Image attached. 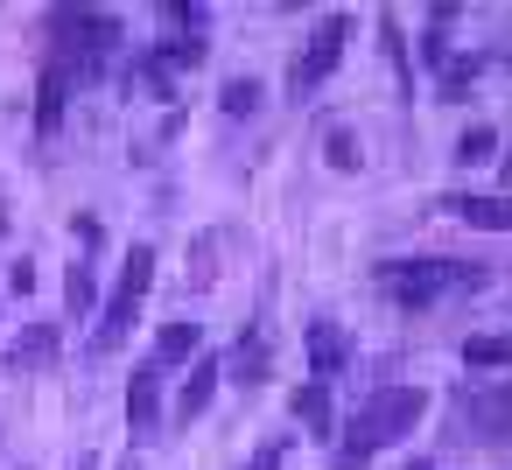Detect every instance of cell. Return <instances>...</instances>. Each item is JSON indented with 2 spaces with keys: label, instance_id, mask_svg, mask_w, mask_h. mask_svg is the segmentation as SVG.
I'll use <instances>...</instances> for the list:
<instances>
[{
  "label": "cell",
  "instance_id": "obj_15",
  "mask_svg": "<svg viewBox=\"0 0 512 470\" xmlns=\"http://www.w3.org/2000/svg\"><path fill=\"white\" fill-rule=\"evenodd\" d=\"M64 302H71V316H92V302H99V281H92V267H71V281H64Z\"/></svg>",
  "mask_w": 512,
  "mask_h": 470
},
{
  "label": "cell",
  "instance_id": "obj_21",
  "mask_svg": "<svg viewBox=\"0 0 512 470\" xmlns=\"http://www.w3.org/2000/svg\"><path fill=\"white\" fill-rule=\"evenodd\" d=\"M330 169H358V134L330 127Z\"/></svg>",
  "mask_w": 512,
  "mask_h": 470
},
{
  "label": "cell",
  "instance_id": "obj_4",
  "mask_svg": "<svg viewBox=\"0 0 512 470\" xmlns=\"http://www.w3.org/2000/svg\"><path fill=\"white\" fill-rule=\"evenodd\" d=\"M148 281H155V246H127V274H120L113 302L99 309L92 351H120V337H127V330H134V316H141V295H148Z\"/></svg>",
  "mask_w": 512,
  "mask_h": 470
},
{
  "label": "cell",
  "instance_id": "obj_20",
  "mask_svg": "<svg viewBox=\"0 0 512 470\" xmlns=\"http://www.w3.org/2000/svg\"><path fill=\"white\" fill-rule=\"evenodd\" d=\"M470 85H477V57H449V64H442V92L456 99V92H470Z\"/></svg>",
  "mask_w": 512,
  "mask_h": 470
},
{
  "label": "cell",
  "instance_id": "obj_16",
  "mask_svg": "<svg viewBox=\"0 0 512 470\" xmlns=\"http://www.w3.org/2000/svg\"><path fill=\"white\" fill-rule=\"evenodd\" d=\"M232 372H239V379H260V372H267V337H260V330H246V344L232 351Z\"/></svg>",
  "mask_w": 512,
  "mask_h": 470
},
{
  "label": "cell",
  "instance_id": "obj_11",
  "mask_svg": "<svg viewBox=\"0 0 512 470\" xmlns=\"http://www.w3.org/2000/svg\"><path fill=\"white\" fill-rule=\"evenodd\" d=\"M309 365L330 379V372H344L351 365V337L337 330V323H309Z\"/></svg>",
  "mask_w": 512,
  "mask_h": 470
},
{
  "label": "cell",
  "instance_id": "obj_17",
  "mask_svg": "<svg viewBox=\"0 0 512 470\" xmlns=\"http://www.w3.org/2000/svg\"><path fill=\"white\" fill-rule=\"evenodd\" d=\"M218 106H225V113H232V120H246V113H253V106H260V78H232V85H225V99H218Z\"/></svg>",
  "mask_w": 512,
  "mask_h": 470
},
{
  "label": "cell",
  "instance_id": "obj_10",
  "mask_svg": "<svg viewBox=\"0 0 512 470\" xmlns=\"http://www.w3.org/2000/svg\"><path fill=\"white\" fill-rule=\"evenodd\" d=\"M218 379H225V365H218V358H197V365H190V379H183V393H176V414H183V421H197V414L211 407Z\"/></svg>",
  "mask_w": 512,
  "mask_h": 470
},
{
  "label": "cell",
  "instance_id": "obj_23",
  "mask_svg": "<svg viewBox=\"0 0 512 470\" xmlns=\"http://www.w3.org/2000/svg\"><path fill=\"white\" fill-rule=\"evenodd\" d=\"M281 456H288V442H260V449H253V463H246V470H281Z\"/></svg>",
  "mask_w": 512,
  "mask_h": 470
},
{
  "label": "cell",
  "instance_id": "obj_19",
  "mask_svg": "<svg viewBox=\"0 0 512 470\" xmlns=\"http://www.w3.org/2000/svg\"><path fill=\"white\" fill-rule=\"evenodd\" d=\"M484 155H498V127H470L456 141V162H484Z\"/></svg>",
  "mask_w": 512,
  "mask_h": 470
},
{
  "label": "cell",
  "instance_id": "obj_18",
  "mask_svg": "<svg viewBox=\"0 0 512 470\" xmlns=\"http://www.w3.org/2000/svg\"><path fill=\"white\" fill-rule=\"evenodd\" d=\"M505 358H512L505 337H470V344H463V365H484V372H491V365H505Z\"/></svg>",
  "mask_w": 512,
  "mask_h": 470
},
{
  "label": "cell",
  "instance_id": "obj_24",
  "mask_svg": "<svg viewBox=\"0 0 512 470\" xmlns=\"http://www.w3.org/2000/svg\"><path fill=\"white\" fill-rule=\"evenodd\" d=\"M8 288H15V295H29V288H36V267H29V260H15V267H8Z\"/></svg>",
  "mask_w": 512,
  "mask_h": 470
},
{
  "label": "cell",
  "instance_id": "obj_13",
  "mask_svg": "<svg viewBox=\"0 0 512 470\" xmlns=\"http://www.w3.org/2000/svg\"><path fill=\"white\" fill-rule=\"evenodd\" d=\"M197 344H204V330L176 316V323L162 330V344H155V365H183V358H197Z\"/></svg>",
  "mask_w": 512,
  "mask_h": 470
},
{
  "label": "cell",
  "instance_id": "obj_8",
  "mask_svg": "<svg viewBox=\"0 0 512 470\" xmlns=\"http://www.w3.org/2000/svg\"><path fill=\"white\" fill-rule=\"evenodd\" d=\"M64 99H71V71L64 64H43V85H36V134L43 141L64 127Z\"/></svg>",
  "mask_w": 512,
  "mask_h": 470
},
{
  "label": "cell",
  "instance_id": "obj_12",
  "mask_svg": "<svg viewBox=\"0 0 512 470\" xmlns=\"http://www.w3.org/2000/svg\"><path fill=\"white\" fill-rule=\"evenodd\" d=\"M442 218H463L477 232H498L512 211H505V197H442Z\"/></svg>",
  "mask_w": 512,
  "mask_h": 470
},
{
  "label": "cell",
  "instance_id": "obj_9",
  "mask_svg": "<svg viewBox=\"0 0 512 470\" xmlns=\"http://www.w3.org/2000/svg\"><path fill=\"white\" fill-rule=\"evenodd\" d=\"M57 358V323H29L15 344H8V372H36Z\"/></svg>",
  "mask_w": 512,
  "mask_h": 470
},
{
  "label": "cell",
  "instance_id": "obj_22",
  "mask_svg": "<svg viewBox=\"0 0 512 470\" xmlns=\"http://www.w3.org/2000/svg\"><path fill=\"white\" fill-rule=\"evenodd\" d=\"M162 22H176V29H197V22H204V8H197V0H169V8H162Z\"/></svg>",
  "mask_w": 512,
  "mask_h": 470
},
{
  "label": "cell",
  "instance_id": "obj_1",
  "mask_svg": "<svg viewBox=\"0 0 512 470\" xmlns=\"http://www.w3.org/2000/svg\"><path fill=\"white\" fill-rule=\"evenodd\" d=\"M421 414H428V393H421V386H386V393L351 421V435L330 449V470H365V463H372L386 442H400Z\"/></svg>",
  "mask_w": 512,
  "mask_h": 470
},
{
  "label": "cell",
  "instance_id": "obj_6",
  "mask_svg": "<svg viewBox=\"0 0 512 470\" xmlns=\"http://www.w3.org/2000/svg\"><path fill=\"white\" fill-rule=\"evenodd\" d=\"M204 64V36H169V43H155V57H148V92L155 99H169L176 92V71H197Z\"/></svg>",
  "mask_w": 512,
  "mask_h": 470
},
{
  "label": "cell",
  "instance_id": "obj_3",
  "mask_svg": "<svg viewBox=\"0 0 512 470\" xmlns=\"http://www.w3.org/2000/svg\"><path fill=\"white\" fill-rule=\"evenodd\" d=\"M57 36H64V57H57V64H64L78 85L99 78L106 57L120 50V22H113V15H92V8H64V15H57Z\"/></svg>",
  "mask_w": 512,
  "mask_h": 470
},
{
  "label": "cell",
  "instance_id": "obj_5",
  "mask_svg": "<svg viewBox=\"0 0 512 470\" xmlns=\"http://www.w3.org/2000/svg\"><path fill=\"white\" fill-rule=\"evenodd\" d=\"M344 43H351V15H323L316 22V36H309V50H302V64H295V92H316L337 64H344Z\"/></svg>",
  "mask_w": 512,
  "mask_h": 470
},
{
  "label": "cell",
  "instance_id": "obj_2",
  "mask_svg": "<svg viewBox=\"0 0 512 470\" xmlns=\"http://www.w3.org/2000/svg\"><path fill=\"white\" fill-rule=\"evenodd\" d=\"M379 288H386L400 309H428V302H442V295L484 288V267H470V260H386V267H379Z\"/></svg>",
  "mask_w": 512,
  "mask_h": 470
},
{
  "label": "cell",
  "instance_id": "obj_14",
  "mask_svg": "<svg viewBox=\"0 0 512 470\" xmlns=\"http://www.w3.org/2000/svg\"><path fill=\"white\" fill-rule=\"evenodd\" d=\"M295 421L309 435H330V393L323 386H295Z\"/></svg>",
  "mask_w": 512,
  "mask_h": 470
},
{
  "label": "cell",
  "instance_id": "obj_7",
  "mask_svg": "<svg viewBox=\"0 0 512 470\" xmlns=\"http://www.w3.org/2000/svg\"><path fill=\"white\" fill-rule=\"evenodd\" d=\"M155 414H162V365L148 358V365H134V379H127V421L148 435V428H155Z\"/></svg>",
  "mask_w": 512,
  "mask_h": 470
}]
</instances>
